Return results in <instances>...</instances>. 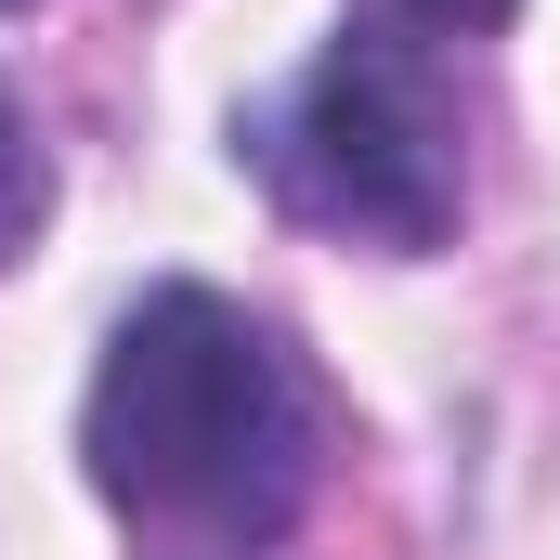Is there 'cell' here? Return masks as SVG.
<instances>
[{
	"instance_id": "obj_1",
	"label": "cell",
	"mask_w": 560,
	"mask_h": 560,
	"mask_svg": "<svg viewBox=\"0 0 560 560\" xmlns=\"http://www.w3.org/2000/svg\"><path fill=\"white\" fill-rule=\"evenodd\" d=\"M92 495L183 560H261L313 509L326 469V405L261 313L222 287H156L118 313L92 405H79Z\"/></svg>"
},
{
	"instance_id": "obj_2",
	"label": "cell",
	"mask_w": 560,
	"mask_h": 560,
	"mask_svg": "<svg viewBox=\"0 0 560 560\" xmlns=\"http://www.w3.org/2000/svg\"><path fill=\"white\" fill-rule=\"evenodd\" d=\"M235 170L275 196L300 235H339V248H378V261H418L456 235L469 209V131H456V92L418 39H326L300 79H275L248 118H235Z\"/></svg>"
},
{
	"instance_id": "obj_3",
	"label": "cell",
	"mask_w": 560,
	"mask_h": 560,
	"mask_svg": "<svg viewBox=\"0 0 560 560\" xmlns=\"http://www.w3.org/2000/svg\"><path fill=\"white\" fill-rule=\"evenodd\" d=\"M39 222H52V156H39V131H26V105L0 92V275L39 248Z\"/></svg>"
},
{
	"instance_id": "obj_4",
	"label": "cell",
	"mask_w": 560,
	"mask_h": 560,
	"mask_svg": "<svg viewBox=\"0 0 560 560\" xmlns=\"http://www.w3.org/2000/svg\"><path fill=\"white\" fill-rule=\"evenodd\" d=\"M405 13H418L430 39H495V26H509L522 0H405Z\"/></svg>"
},
{
	"instance_id": "obj_5",
	"label": "cell",
	"mask_w": 560,
	"mask_h": 560,
	"mask_svg": "<svg viewBox=\"0 0 560 560\" xmlns=\"http://www.w3.org/2000/svg\"><path fill=\"white\" fill-rule=\"evenodd\" d=\"M0 13H26V0H0Z\"/></svg>"
}]
</instances>
